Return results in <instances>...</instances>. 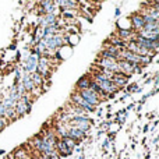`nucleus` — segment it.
I'll list each match as a JSON object with an SVG mask.
<instances>
[{"mask_svg": "<svg viewBox=\"0 0 159 159\" xmlns=\"http://www.w3.org/2000/svg\"><path fill=\"white\" fill-rule=\"evenodd\" d=\"M16 48H17V45H16V42H14V43H11L10 46H8V49H10V50H16Z\"/></svg>", "mask_w": 159, "mask_h": 159, "instance_id": "obj_19", "label": "nucleus"}, {"mask_svg": "<svg viewBox=\"0 0 159 159\" xmlns=\"http://www.w3.org/2000/svg\"><path fill=\"white\" fill-rule=\"evenodd\" d=\"M31 110H32V105H31V103H25V102L21 101V99H18V101L16 102V107H14V112H16L17 119L24 117L25 115L31 113Z\"/></svg>", "mask_w": 159, "mask_h": 159, "instance_id": "obj_4", "label": "nucleus"}, {"mask_svg": "<svg viewBox=\"0 0 159 159\" xmlns=\"http://www.w3.org/2000/svg\"><path fill=\"white\" fill-rule=\"evenodd\" d=\"M89 84H91V77L88 74L82 75L81 78L77 81L75 84V89L74 91H84V89H88L89 88Z\"/></svg>", "mask_w": 159, "mask_h": 159, "instance_id": "obj_8", "label": "nucleus"}, {"mask_svg": "<svg viewBox=\"0 0 159 159\" xmlns=\"http://www.w3.org/2000/svg\"><path fill=\"white\" fill-rule=\"evenodd\" d=\"M152 63V59L149 57V56H140V64L138 66L140 67H145V66H148V64H151Z\"/></svg>", "mask_w": 159, "mask_h": 159, "instance_id": "obj_13", "label": "nucleus"}, {"mask_svg": "<svg viewBox=\"0 0 159 159\" xmlns=\"http://www.w3.org/2000/svg\"><path fill=\"white\" fill-rule=\"evenodd\" d=\"M133 107H134V103H131V105H129V107H127V110H130V109H133ZM126 110V112H127Z\"/></svg>", "mask_w": 159, "mask_h": 159, "instance_id": "obj_22", "label": "nucleus"}, {"mask_svg": "<svg viewBox=\"0 0 159 159\" xmlns=\"http://www.w3.org/2000/svg\"><path fill=\"white\" fill-rule=\"evenodd\" d=\"M130 22H131V31L134 34L140 32L141 30L144 28V20L143 16L140 13H134L131 17H130Z\"/></svg>", "mask_w": 159, "mask_h": 159, "instance_id": "obj_5", "label": "nucleus"}, {"mask_svg": "<svg viewBox=\"0 0 159 159\" xmlns=\"http://www.w3.org/2000/svg\"><path fill=\"white\" fill-rule=\"evenodd\" d=\"M11 157H13V159H27L30 157V154H28V151L24 147H18V148H16L13 151Z\"/></svg>", "mask_w": 159, "mask_h": 159, "instance_id": "obj_10", "label": "nucleus"}, {"mask_svg": "<svg viewBox=\"0 0 159 159\" xmlns=\"http://www.w3.org/2000/svg\"><path fill=\"white\" fill-rule=\"evenodd\" d=\"M20 57H21V55H20V52H17V55H16V60L18 61V60H20Z\"/></svg>", "mask_w": 159, "mask_h": 159, "instance_id": "obj_20", "label": "nucleus"}, {"mask_svg": "<svg viewBox=\"0 0 159 159\" xmlns=\"http://www.w3.org/2000/svg\"><path fill=\"white\" fill-rule=\"evenodd\" d=\"M134 67L135 64H131L129 63V61H124V60H117V69L120 73H123L124 75H127V77H131L133 74H134Z\"/></svg>", "mask_w": 159, "mask_h": 159, "instance_id": "obj_6", "label": "nucleus"}, {"mask_svg": "<svg viewBox=\"0 0 159 159\" xmlns=\"http://www.w3.org/2000/svg\"><path fill=\"white\" fill-rule=\"evenodd\" d=\"M77 92H78V95L81 96V98L84 99L85 102H88V103H89V105H92V106H95V107L98 106V105H101L102 102H103L101 98H99L98 95H96L95 92H92V91H91V89L77 91Z\"/></svg>", "mask_w": 159, "mask_h": 159, "instance_id": "obj_2", "label": "nucleus"}, {"mask_svg": "<svg viewBox=\"0 0 159 159\" xmlns=\"http://www.w3.org/2000/svg\"><path fill=\"white\" fill-rule=\"evenodd\" d=\"M60 140H61V143H63L64 145L70 149V151H74V149L78 147L77 141H74L73 138H70V137H64V138H60Z\"/></svg>", "mask_w": 159, "mask_h": 159, "instance_id": "obj_12", "label": "nucleus"}, {"mask_svg": "<svg viewBox=\"0 0 159 159\" xmlns=\"http://www.w3.org/2000/svg\"><path fill=\"white\" fill-rule=\"evenodd\" d=\"M141 73H143V67L135 66L134 67V74H141Z\"/></svg>", "mask_w": 159, "mask_h": 159, "instance_id": "obj_16", "label": "nucleus"}, {"mask_svg": "<svg viewBox=\"0 0 159 159\" xmlns=\"http://www.w3.org/2000/svg\"><path fill=\"white\" fill-rule=\"evenodd\" d=\"M30 77H31V80H32V82H34L35 87H38V88H43L45 87V82L46 81H45V80L38 74V73H31Z\"/></svg>", "mask_w": 159, "mask_h": 159, "instance_id": "obj_11", "label": "nucleus"}, {"mask_svg": "<svg viewBox=\"0 0 159 159\" xmlns=\"http://www.w3.org/2000/svg\"><path fill=\"white\" fill-rule=\"evenodd\" d=\"M109 145H110V141H109V140H105V143H103V145H102V148H103V149H107V148H109Z\"/></svg>", "mask_w": 159, "mask_h": 159, "instance_id": "obj_17", "label": "nucleus"}, {"mask_svg": "<svg viewBox=\"0 0 159 159\" xmlns=\"http://www.w3.org/2000/svg\"><path fill=\"white\" fill-rule=\"evenodd\" d=\"M56 152H57L60 157H69V155H71L73 154V151H70L69 148H67L66 145H64L63 143H61V140L59 138L57 140V144H56Z\"/></svg>", "mask_w": 159, "mask_h": 159, "instance_id": "obj_9", "label": "nucleus"}, {"mask_svg": "<svg viewBox=\"0 0 159 159\" xmlns=\"http://www.w3.org/2000/svg\"><path fill=\"white\" fill-rule=\"evenodd\" d=\"M95 66L99 67V69H105V70H109L112 73H117V60H112V59H103V57H96L95 60Z\"/></svg>", "mask_w": 159, "mask_h": 159, "instance_id": "obj_1", "label": "nucleus"}, {"mask_svg": "<svg viewBox=\"0 0 159 159\" xmlns=\"http://www.w3.org/2000/svg\"><path fill=\"white\" fill-rule=\"evenodd\" d=\"M70 101H71L73 105H75V106H78V107H81V109H84L85 112H95V110H96L95 106H92V105H89L88 102H85L84 99H82L81 96L78 95L77 91H74V92L71 93V98H70Z\"/></svg>", "mask_w": 159, "mask_h": 159, "instance_id": "obj_3", "label": "nucleus"}, {"mask_svg": "<svg viewBox=\"0 0 159 159\" xmlns=\"http://www.w3.org/2000/svg\"><path fill=\"white\" fill-rule=\"evenodd\" d=\"M87 133L81 131V130L78 129H74V127H67V137L73 138L74 141H77V143L80 144L81 141H84L85 138H87Z\"/></svg>", "mask_w": 159, "mask_h": 159, "instance_id": "obj_7", "label": "nucleus"}, {"mask_svg": "<svg viewBox=\"0 0 159 159\" xmlns=\"http://www.w3.org/2000/svg\"><path fill=\"white\" fill-rule=\"evenodd\" d=\"M0 155H3V157L6 155V151H4V149H0Z\"/></svg>", "mask_w": 159, "mask_h": 159, "instance_id": "obj_23", "label": "nucleus"}, {"mask_svg": "<svg viewBox=\"0 0 159 159\" xmlns=\"http://www.w3.org/2000/svg\"><path fill=\"white\" fill-rule=\"evenodd\" d=\"M8 126V123H7V120H6L4 117H0V131H2L3 129H6V127Z\"/></svg>", "mask_w": 159, "mask_h": 159, "instance_id": "obj_14", "label": "nucleus"}, {"mask_svg": "<svg viewBox=\"0 0 159 159\" xmlns=\"http://www.w3.org/2000/svg\"><path fill=\"white\" fill-rule=\"evenodd\" d=\"M120 14H121V10L117 7V8H116V10H115V16H116V17H119V16H120Z\"/></svg>", "mask_w": 159, "mask_h": 159, "instance_id": "obj_18", "label": "nucleus"}, {"mask_svg": "<svg viewBox=\"0 0 159 159\" xmlns=\"http://www.w3.org/2000/svg\"><path fill=\"white\" fill-rule=\"evenodd\" d=\"M109 124L110 121H105V123L101 124V131H107V129H109Z\"/></svg>", "mask_w": 159, "mask_h": 159, "instance_id": "obj_15", "label": "nucleus"}, {"mask_svg": "<svg viewBox=\"0 0 159 159\" xmlns=\"http://www.w3.org/2000/svg\"><path fill=\"white\" fill-rule=\"evenodd\" d=\"M149 130V127H148V124H145V126H144V133H147Z\"/></svg>", "mask_w": 159, "mask_h": 159, "instance_id": "obj_21", "label": "nucleus"}]
</instances>
